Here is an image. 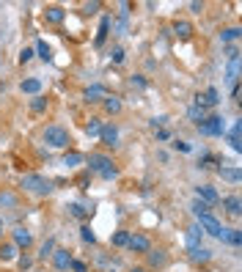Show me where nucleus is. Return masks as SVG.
Here are the masks:
<instances>
[{"instance_id": "1", "label": "nucleus", "mask_w": 242, "mask_h": 272, "mask_svg": "<svg viewBox=\"0 0 242 272\" xmlns=\"http://www.w3.org/2000/svg\"><path fill=\"white\" fill-rule=\"evenodd\" d=\"M20 187L25 193H30V196H50L53 193V179H47L42 173H25L20 179Z\"/></svg>"}, {"instance_id": "2", "label": "nucleus", "mask_w": 242, "mask_h": 272, "mask_svg": "<svg viewBox=\"0 0 242 272\" xmlns=\"http://www.w3.org/2000/svg\"><path fill=\"white\" fill-rule=\"evenodd\" d=\"M42 138H44V143H47V146H53V148H69V143H72L69 129H66V126H61V124H50L47 129L42 132Z\"/></svg>"}, {"instance_id": "3", "label": "nucleus", "mask_w": 242, "mask_h": 272, "mask_svg": "<svg viewBox=\"0 0 242 272\" xmlns=\"http://www.w3.org/2000/svg\"><path fill=\"white\" fill-rule=\"evenodd\" d=\"M195 126H198L201 135H212V138H215V135H223V132H226V124H223L220 116H209V119H204L201 124H195Z\"/></svg>"}, {"instance_id": "4", "label": "nucleus", "mask_w": 242, "mask_h": 272, "mask_svg": "<svg viewBox=\"0 0 242 272\" xmlns=\"http://www.w3.org/2000/svg\"><path fill=\"white\" fill-rule=\"evenodd\" d=\"M198 228L204 231V234H209V237H217V239L223 237V223L217 220V217H212V215H201L198 217Z\"/></svg>"}, {"instance_id": "5", "label": "nucleus", "mask_w": 242, "mask_h": 272, "mask_svg": "<svg viewBox=\"0 0 242 272\" xmlns=\"http://www.w3.org/2000/svg\"><path fill=\"white\" fill-rule=\"evenodd\" d=\"M85 162H88V171H91V173H102V171H108V168L116 165V162H113L108 154H88V157H85Z\"/></svg>"}, {"instance_id": "6", "label": "nucleus", "mask_w": 242, "mask_h": 272, "mask_svg": "<svg viewBox=\"0 0 242 272\" xmlns=\"http://www.w3.org/2000/svg\"><path fill=\"white\" fill-rule=\"evenodd\" d=\"M127 247H130L132 253H149L152 250V242H149V237H143V234H130V242H127Z\"/></svg>"}, {"instance_id": "7", "label": "nucleus", "mask_w": 242, "mask_h": 272, "mask_svg": "<svg viewBox=\"0 0 242 272\" xmlns=\"http://www.w3.org/2000/svg\"><path fill=\"white\" fill-rule=\"evenodd\" d=\"M50 258H53L55 270H61V272H66V270H69V264H72V253L66 250V247H55Z\"/></svg>"}, {"instance_id": "8", "label": "nucleus", "mask_w": 242, "mask_h": 272, "mask_svg": "<svg viewBox=\"0 0 242 272\" xmlns=\"http://www.w3.org/2000/svg\"><path fill=\"white\" fill-rule=\"evenodd\" d=\"M187 250H190V258H193L195 264H207V261H212V250H209V247H201V245H187Z\"/></svg>"}, {"instance_id": "9", "label": "nucleus", "mask_w": 242, "mask_h": 272, "mask_svg": "<svg viewBox=\"0 0 242 272\" xmlns=\"http://www.w3.org/2000/svg\"><path fill=\"white\" fill-rule=\"evenodd\" d=\"M99 140H102V146H108V148L116 146V143H118V129H116V124H105L102 132H99Z\"/></svg>"}, {"instance_id": "10", "label": "nucleus", "mask_w": 242, "mask_h": 272, "mask_svg": "<svg viewBox=\"0 0 242 272\" xmlns=\"http://www.w3.org/2000/svg\"><path fill=\"white\" fill-rule=\"evenodd\" d=\"M195 198H198V201H204V203H209V206L220 201V196H217V193H215V187H209V184L195 187Z\"/></svg>"}, {"instance_id": "11", "label": "nucleus", "mask_w": 242, "mask_h": 272, "mask_svg": "<svg viewBox=\"0 0 242 272\" xmlns=\"http://www.w3.org/2000/svg\"><path fill=\"white\" fill-rule=\"evenodd\" d=\"M223 209H226V215L240 217V215H242V201H240V196H226V198H223Z\"/></svg>"}, {"instance_id": "12", "label": "nucleus", "mask_w": 242, "mask_h": 272, "mask_svg": "<svg viewBox=\"0 0 242 272\" xmlns=\"http://www.w3.org/2000/svg\"><path fill=\"white\" fill-rule=\"evenodd\" d=\"M173 36L182 39V42H187V39L193 36V25H190L187 20H176V22H173Z\"/></svg>"}, {"instance_id": "13", "label": "nucleus", "mask_w": 242, "mask_h": 272, "mask_svg": "<svg viewBox=\"0 0 242 272\" xmlns=\"http://www.w3.org/2000/svg\"><path fill=\"white\" fill-rule=\"evenodd\" d=\"M146 261H149V267L160 270V267H165V264H168V256H165V250L160 247V250H149V253H146Z\"/></svg>"}, {"instance_id": "14", "label": "nucleus", "mask_w": 242, "mask_h": 272, "mask_svg": "<svg viewBox=\"0 0 242 272\" xmlns=\"http://www.w3.org/2000/svg\"><path fill=\"white\" fill-rule=\"evenodd\" d=\"M44 20L53 22V25H61V22L66 20V11H63L61 6H47L44 8Z\"/></svg>"}, {"instance_id": "15", "label": "nucleus", "mask_w": 242, "mask_h": 272, "mask_svg": "<svg viewBox=\"0 0 242 272\" xmlns=\"http://www.w3.org/2000/svg\"><path fill=\"white\" fill-rule=\"evenodd\" d=\"M217 173H220L223 181H231V184H237V181L242 179L240 168H231V165H220V168H217Z\"/></svg>"}, {"instance_id": "16", "label": "nucleus", "mask_w": 242, "mask_h": 272, "mask_svg": "<svg viewBox=\"0 0 242 272\" xmlns=\"http://www.w3.org/2000/svg\"><path fill=\"white\" fill-rule=\"evenodd\" d=\"M14 245L17 247H30L33 245V234L28 228H14Z\"/></svg>"}, {"instance_id": "17", "label": "nucleus", "mask_w": 242, "mask_h": 272, "mask_svg": "<svg viewBox=\"0 0 242 272\" xmlns=\"http://www.w3.org/2000/svg\"><path fill=\"white\" fill-rule=\"evenodd\" d=\"M220 242H226V245H234V247H240V245H242V231H240V228H223V237H220Z\"/></svg>"}, {"instance_id": "18", "label": "nucleus", "mask_w": 242, "mask_h": 272, "mask_svg": "<svg viewBox=\"0 0 242 272\" xmlns=\"http://www.w3.org/2000/svg\"><path fill=\"white\" fill-rule=\"evenodd\" d=\"M20 91H22V94H36V97H39V91H42V80H39V77H28V80H22V83H20Z\"/></svg>"}, {"instance_id": "19", "label": "nucleus", "mask_w": 242, "mask_h": 272, "mask_svg": "<svg viewBox=\"0 0 242 272\" xmlns=\"http://www.w3.org/2000/svg\"><path fill=\"white\" fill-rule=\"evenodd\" d=\"M102 107L108 116H116V113H121V99L118 97H102Z\"/></svg>"}, {"instance_id": "20", "label": "nucleus", "mask_w": 242, "mask_h": 272, "mask_svg": "<svg viewBox=\"0 0 242 272\" xmlns=\"http://www.w3.org/2000/svg\"><path fill=\"white\" fill-rule=\"evenodd\" d=\"M240 129H242V124H240V119H237L234 121V126H231V132H228V146H231V148H234V151H240V148H242V143H240Z\"/></svg>"}, {"instance_id": "21", "label": "nucleus", "mask_w": 242, "mask_h": 272, "mask_svg": "<svg viewBox=\"0 0 242 272\" xmlns=\"http://www.w3.org/2000/svg\"><path fill=\"white\" fill-rule=\"evenodd\" d=\"M17 250H20V247H17L14 242H3L0 245V261H14Z\"/></svg>"}, {"instance_id": "22", "label": "nucleus", "mask_w": 242, "mask_h": 272, "mask_svg": "<svg viewBox=\"0 0 242 272\" xmlns=\"http://www.w3.org/2000/svg\"><path fill=\"white\" fill-rule=\"evenodd\" d=\"M108 33H110V17H102V22H99V33H97V39H94V44L102 47L105 39H108Z\"/></svg>"}, {"instance_id": "23", "label": "nucleus", "mask_w": 242, "mask_h": 272, "mask_svg": "<svg viewBox=\"0 0 242 272\" xmlns=\"http://www.w3.org/2000/svg\"><path fill=\"white\" fill-rule=\"evenodd\" d=\"M85 162V154H80V151H66L63 154V165L66 168H77V165H83Z\"/></svg>"}, {"instance_id": "24", "label": "nucleus", "mask_w": 242, "mask_h": 272, "mask_svg": "<svg viewBox=\"0 0 242 272\" xmlns=\"http://www.w3.org/2000/svg\"><path fill=\"white\" fill-rule=\"evenodd\" d=\"M69 215H72V217H80V220H85V217L94 215V209H91V206L85 209L83 203H69Z\"/></svg>"}, {"instance_id": "25", "label": "nucleus", "mask_w": 242, "mask_h": 272, "mask_svg": "<svg viewBox=\"0 0 242 272\" xmlns=\"http://www.w3.org/2000/svg\"><path fill=\"white\" fill-rule=\"evenodd\" d=\"M102 85H91V88H85L83 91V99L85 102H102Z\"/></svg>"}, {"instance_id": "26", "label": "nucleus", "mask_w": 242, "mask_h": 272, "mask_svg": "<svg viewBox=\"0 0 242 272\" xmlns=\"http://www.w3.org/2000/svg\"><path fill=\"white\" fill-rule=\"evenodd\" d=\"M102 126H105V121H102V119H91L88 124H85V135H88V138H99Z\"/></svg>"}, {"instance_id": "27", "label": "nucleus", "mask_w": 242, "mask_h": 272, "mask_svg": "<svg viewBox=\"0 0 242 272\" xmlns=\"http://www.w3.org/2000/svg\"><path fill=\"white\" fill-rule=\"evenodd\" d=\"M33 52H39V58H42V61H53V49H50V44L44 42V39H39V42H36Z\"/></svg>"}, {"instance_id": "28", "label": "nucleus", "mask_w": 242, "mask_h": 272, "mask_svg": "<svg viewBox=\"0 0 242 272\" xmlns=\"http://www.w3.org/2000/svg\"><path fill=\"white\" fill-rule=\"evenodd\" d=\"M80 239H83L85 245H97V234H94V228H91L88 223L80 225Z\"/></svg>"}, {"instance_id": "29", "label": "nucleus", "mask_w": 242, "mask_h": 272, "mask_svg": "<svg viewBox=\"0 0 242 272\" xmlns=\"http://www.w3.org/2000/svg\"><path fill=\"white\" fill-rule=\"evenodd\" d=\"M240 36H242V28H226V30H220V42H223V44L237 42Z\"/></svg>"}, {"instance_id": "30", "label": "nucleus", "mask_w": 242, "mask_h": 272, "mask_svg": "<svg viewBox=\"0 0 242 272\" xmlns=\"http://www.w3.org/2000/svg\"><path fill=\"white\" fill-rule=\"evenodd\" d=\"M127 242H130V231H116V234L110 237L113 247H127Z\"/></svg>"}, {"instance_id": "31", "label": "nucleus", "mask_w": 242, "mask_h": 272, "mask_svg": "<svg viewBox=\"0 0 242 272\" xmlns=\"http://www.w3.org/2000/svg\"><path fill=\"white\" fill-rule=\"evenodd\" d=\"M201 237H204V231L198 228V223L187 228V245H201Z\"/></svg>"}, {"instance_id": "32", "label": "nucleus", "mask_w": 242, "mask_h": 272, "mask_svg": "<svg viewBox=\"0 0 242 272\" xmlns=\"http://www.w3.org/2000/svg\"><path fill=\"white\" fill-rule=\"evenodd\" d=\"M187 116H190V119H193L195 124H201V121L207 119V113H204V107H198V105H193V107H190V110H187Z\"/></svg>"}, {"instance_id": "33", "label": "nucleus", "mask_w": 242, "mask_h": 272, "mask_svg": "<svg viewBox=\"0 0 242 272\" xmlns=\"http://www.w3.org/2000/svg\"><path fill=\"white\" fill-rule=\"evenodd\" d=\"M47 105H50V102H47L44 97H36V99H30V110H33V113H44V110H47Z\"/></svg>"}, {"instance_id": "34", "label": "nucleus", "mask_w": 242, "mask_h": 272, "mask_svg": "<svg viewBox=\"0 0 242 272\" xmlns=\"http://www.w3.org/2000/svg\"><path fill=\"white\" fill-rule=\"evenodd\" d=\"M53 250H55V239H47V242L42 245V250H39V258H42V261H44V258H50V256H53Z\"/></svg>"}, {"instance_id": "35", "label": "nucleus", "mask_w": 242, "mask_h": 272, "mask_svg": "<svg viewBox=\"0 0 242 272\" xmlns=\"http://www.w3.org/2000/svg\"><path fill=\"white\" fill-rule=\"evenodd\" d=\"M193 212H195V217H201V215H212V212H209V203L198 201V198L193 201Z\"/></svg>"}, {"instance_id": "36", "label": "nucleus", "mask_w": 242, "mask_h": 272, "mask_svg": "<svg viewBox=\"0 0 242 272\" xmlns=\"http://www.w3.org/2000/svg\"><path fill=\"white\" fill-rule=\"evenodd\" d=\"M0 206H17L14 193H0Z\"/></svg>"}, {"instance_id": "37", "label": "nucleus", "mask_w": 242, "mask_h": 272, "mask_svg": "<svg viewBox=\"0 0 242 272\" xmlns=\"http://www.w3.org/2000/svg\"><path fill=\"white\" fill-rule=\"evenodd\" d=\"M110 61L113 63H124V47H113L110 49Z\"/></svg>"}, {"instance_id": "38", "label": "nucleus", "mask_w": 242, "mask_h": 272, "mask_svg": "<svg viewBox=\"0 0 242 272\" xmlns=\"http://www.w3.org/2000/svg\"><path fill=\"white\" fill-rule=\"evenodd\" d=\"M99 8H102V3H99V0H94V3H83V11H85V14H97Z\"/></svg>"}, {"instance_id": "39", "label": "nucleus", "mask_w": 242, "mask_h": 272, "mask_svg": "<svg viewBox=\"0 0 242 272\" xmlns=\"http://www.w3.org/2000/svg\"><path fill=\"white\" fill-rule=\"evenodd\" d=\"M99 176H102L105 181H110V179H116V176H118V168L113 165V168H108V171H102V173H99Z\"/></svg>"}, {"instance_id": "40", "label": "nucleus", "mask_w": 242, "mask_h": 272, "mask_svg": "<svg viewBox=\"0 0 242 272\" xmlns=\"http://www.w3.org/2000/svg\"><path fill=\"white\" fill-rule=\"evenodd\" d=\"M33 55H36V52H33L30 47H22V52H20V63H28Z\"/></svg>"}, {"instance_id": "41", "label": "nucleus", "mask_w": 242, "mask_h": 272, "mask_svg": "<svg viewBox=\"0 0 242 272\" xmlns=\"http://www.w3.org/2000/svg\"><path fill=\"white\" fill-rule=\"evenodd\" d=\"M72 272H88V267L83 264V261H77V258H72V264H69Z\"/></svg>"}, {"instance_id": "42", "label": "nucleus", "mask_w": 242, "mask_h": 272, "mask_svg": "<svg viewBox=\"0 0 242 272\" xmlns=\"http://www.w3.org/2000/svg\"><path fill=\"white\" fill-rule=\"evenodd\" d=\"M130 80H132V85H138V88H146V85H149V83H146V77H143V74H132Z\"/></svg>"}, {"instance_id": "43", "label": "nucleus", "mask_w": 242, "mask_h": 272, "mask_svg": "<svg viewBox=\"0 0 242 272\" xmlns=\"http://www.w3.org/2000/svg\"><path fill=\"white\" fill-rule=\"evenodd\" d=\"M165 121H168V116H157V119H152L149 124H152V129H160V126L165 124Z\"/></svg>"}, {"instance_id": "44", "label": "nucleus", "mask_w": 242, "mask_h": 272, "mask_svg": "<svg viewBox=\"0 0 242 272\" xmlns=\"http://www.w3.org/2000/svg\"><path fill=\"white\" fill-rule=\"evenodd\" d=\"M20 267H22V270H30V267H33V258H30V256H20Z\"/></svg>"}, {"instance_id": "45", "label": "nucleus", "mask_w": 242, "mask_h": 272, "mask_svg": "<svg viewBox=\"0 0 242 272\" xmlns=\"http://www.w3.org/2000/svg\"><path fill=\"white\" fill-rule=\"evenodd\" d=\"M173 148H176V151H190V143H185V140H173Z\"/></svg>"}, {"instance_id": "46", "label": "nucleus", "mask_w": 242, "mask_h": 272, "mask_svg": "<svg viewBox=\"0 0 242 272\" xmlns=\"http://www.w3.org/2000/svg\"><path fill=\"white\" fill-rule=\"evenodd\" d=\"M157 140H171V132L168 129H157Z\"/></svg>"}, {"instance_id": "47", "label": "nucleus", "mask_w": 242, "mask_h": 272, "mask_svg": "<svg viewBox=\"0 0 242 272\" xmlns=\"http://www.w3.org/2000/svg\"><path fill=\"white\" fill-rule=\"evenodd\" d=\"M190 8H193V11H204V3H198V0H193V3H190Z\"/></svg>"}, {"instance_id": "48", "label": "nucleus", "mask_w": 242, "mask_h": 272, "mask_svg": "<svg viewBox=\"0 0 242 272\" xmlns=\"http://www.w3.org/2000/svg\"><path fill=\"white\" fill-rule=\"evenodd\" d=\"M132 272H149V270H146V267H135Z\"/></svg>"}, {"instance_id": "49", "label": "nucleus", "mask_w": 242, "mask_h": 272, "mask_svg": "<svg viewBox=\"0 0 242 272\" xmlns=\"http://www.w3.org/2000/svg\"><path fill=\"white\" fill-rule=\"evenodd\" d=\"M0 239H3V220H0Z\"/></svg>"}]
</instances>
